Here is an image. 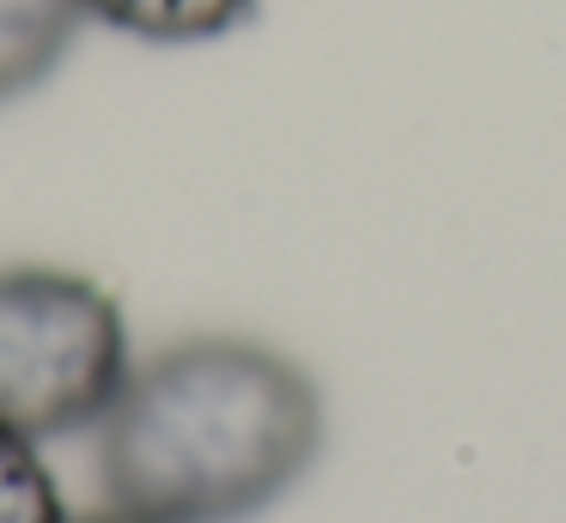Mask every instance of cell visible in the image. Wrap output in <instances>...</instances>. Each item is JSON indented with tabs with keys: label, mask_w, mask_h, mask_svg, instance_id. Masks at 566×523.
<instances>
[{
	"label": "cell",
	"mask_w": 566,
	"mask_h": 523,
	"mask_svg": "<svg viewBox=\"0 0 566 523\" xmlns=\"http://www.w3.org/2000/svg\"><path fill=\"white\" fill-rule=\"evenodd\" d=\"M323 438V389L298 359L250 335H189L116 389L98 487L147 523H250L317 469Z\"/></svg>",
	"instance_id": "cell-1"
},
{
	"label": "cell",
	"mask_w": 566,
	"mask_h": 523,
	"mask_svg": "<svg viewBox=\"0 0 566 523\" xmlns=\"http://www.w3.org/2000/svg\"><path fill=\"white\" fill-rule=\"evenodd\" d=\"M135 372L111 286L50 262L0 268V420L25 438L98 432Z\"/></svg>",
	"instance_id": "cell-2"
},
{
	"label": "cell",
	"mask_w": 566,
	"mask_h": 523,
	"mask_svg": "<svg viewBox=\"0 0 566 523\" xmlns=\"http://www.w3.org/2000/svg\"><path fill=\"white\" fill-rule=\"evenodd\" d=\"M86 31L80 0H0V104L31 97Z\"/></svg>",
	"instance_id": "cell-3"
},
{
	"label": "cell",
	"mask_w": 566,
	"mask_h": 523,
	"mask_svg": "<svg viewBox=\"0 0 566 523\" xmlns=\"http://www.w3.org/2000/svg\"><path fill=\"white\" fill-rule=\"evenodd\" d=\"M80 7H86V24H104L128 43L189 49L244 31L262 0H80Z\"/></svg>",
	"instance_id": "cell-4"
},
{
	"label": "cell",
	"mask_w": 566,
	"mask_h": 523,
	"mask_svg": "<svg viewBox=\"0 0 566 523\" xmlns=\"http://www.w3.org/2000/svg\"><path fill=\"white\" fill-rule=\"evenodd\" d=\"M0 523H74L38 438L0 420Z\"/></svg>",
	"instance_id": "cell-5"
},
{
	"label": "cell",
	"mask_w": 566,
	"mask_h": 523,
	"mask_svg": "<svg viewBox=\"0 0 566 523\" xmlns=\"http://www.w3.org/2000/svg\"><path fill=\"white\" fill-rule=\"evenodd\" d=\"M74 523H147V517H135V511H116V505H104V511H86V517H74Z\"/></svg>",
	"instance_id": "cell-6"
}]
</instances>
